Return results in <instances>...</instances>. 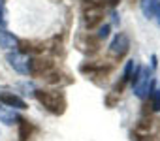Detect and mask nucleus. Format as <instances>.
Listing matches in <instances>:
<instances>
[{
	"instance_id": "nucleus-1",
	"label": "nucleus",
	"mask_w": 160,
	"mask_h": 141,
	"mask_svg": "<svg viewBox=\"0 0 160 141\" xmlns=\"http://www.w3.org/2000/svg\"><path fill=\"white\" fill-rule=\"evenodd\" d=\"M34 98L40 102V105H43L45 111H49L51 115H64L68 102L62 90H51V89H36L34 90Z\"/></svg>"
},
{
	"instance_id": "nucleus-2",
	"label": "nucleus",
	"mask_w": 160,
	"mask_h": 141,
	"mask_svg": "<svg viewBox=\"0 0 160 141\" xmlns=\"http://www.w3.org/2000/svg\"><path fill=\"white\" fill-rule=\"evenodd\" d=\"M106 0H81V15L87 30L100 28L104 25Z\"/></svg>"
},
{
	"instance_id": "nucleus-3",
	"label": "nucleus",
	"mask_w": 160,
	"mask_h": 141,
	"mask_svg": "<svg viewBox=\"0 0 160 141\" xmlns=\"http://www.w3.org/2000/svg\"><path fill=\"white\" fill-rule=\"evenodd\" d=\"M132 89H134V94L139 98V100H147L151 96V92L154 90V79H152V72L149 68H143L139 64H136V70H134V75H132Z\"/></svg>"
},
{
	"instance_id": "nucleus-4",
	"label": "nucleus",
	"mask_w": 160,
	"mask_h": 141,
	"mask_svg": "<svg viewBox=\"0 0 160 141\" xmlns=\"http://www.w3.org/2000/svg\"><path fill=\"white\" fill-rule=\"evenodd\" d=\"M53 68H57L53 58H47V56H28V75H32V77H45Z\"/></svg>"
},
{
	"instance_id": "nucleus-5",
	"label": "nucleus",
	"mask_w": 160,
	"mask_h": 141,
	"mask_svg": "<svg viewBox=\"0 0 160 141\" xmlns=\"http://www.w3.org/2000/svg\"><path fill=\"white\" fill-rule=\"evenodd\" d=\"M79 72H81L83 75L91 77V79H96V77H108L111 72H113V64L109 62H83L81 66H79Z\"/></svg>"
},
{
	"instance_id": "nucleus-6",
	"label": "nucleus",
	"mask_w": 160,
	"mask_h": 141,
	"mask_svg": "<svg viewBox=\"0 0 160 141\" xmlns=\"http://www.w3.org/2000/svg\"><path fill=\"white\" fill-rule=\"evenodd\" d=\"M128 51H130V38H128V34H126V32L115 34V38L111 40V43H109V47H108L109 56L115 58V60H122V58L128 55Z\"/></svg>"
},
{
	"instance_id": "nucleus-7",
	"label": "nucleus",
	"mask_w": 160,
	"mask_h": 141,
	"mask_svg": "<svg viewBox=\"0 0 160 141\" xmlns=\"http://www.w3.org/2000/svg\"><path fill=\"white\" fill-rule=\"evenodd\" d=\"M6 60H8V64L15 70L17 74L28 75V56L21 55L19 51H10V53L6 55Z\"/></svg>"
},
{
	"instance_id": "nucleus-8",
	"label": "nucleus",
	"mask_w": 160,
	"mask_h": 141,
	"mask_svg": "<svg viewBox=\"0 0 160 141\" xmlns=\"http://www.w3.org/2000/svg\"><path fill=\"white\" fill-rule=\"evenodd\" d=\"M100 43H102V41L96 38V34H91V32L83 34L81 38L77 40L79 51H83V53H87V55H96V53L100 51Z\"/></svg>"
},
{
	"instance_id": "nucleus-9",
	"label": "nucleus",
	"mask_w": 160,
	"mask_h": 141,
	"mask_svg": "<svg viewBox=\"0 0 160 141\" xmlns=\"http://www.w3.org/2000/svg\"><path fill=\"white\" fill-rule=\"evenodd\" d=\"M0 104L10 107V109H19V111H23V109L28 107L27 102L21 96H17L15 92H0Z\"/></svg>"
},
{
	"instance_id": "nucleus-10",
	"label": "nucleus",
	"mask_w": 160,
	"mask_h": 141,
	"mask_svg": "<svg viewBox=\"0 0 160 141\" xmlns=\"http://www.w3.org/2000/svg\"><path fill=\"white\" fill-rule=\"evenodd\" d=\"M64 77H68L60 68H53L51 72L45 75V77H42L47 85H51V87H62V85H68V83H72V79H64Z\"/></svg>"
},
{
	"instance_id": "nucleus-11",
	"label": "nucleus",
	"mask_w": 160,
	"mask_h": 141,
	"mask_svg": "<svg viewBox=\"0 0 160 141\" xmlns=\"http://www.w3.org/2000/svg\"><path fill=\"white\" fill-rule=\"evenodd\" d=\"M21 120H23V117L15 109H10V107L0 104V122H2V124L12 126V124H19Z\"/></svg>"
},
{
	"instance_id": "nucleus-12",
	"label": "nucleus",
	"mask_w": 160,
	"mask_h": 141,
	"mask_svg": "<svg viewBox=\"0 0 160 141\" xmlns=\"http://www.w3.org/2000/svg\"><path fill=\"white\" fill-rule=\"evenodd\" d=\"M17 43H19V38L13 32H10L6 28H0V47H2V49H13L15 51Z\"/></svg>"
},
{
	"instance_id": "nucleus-13",
	"label": "nucleus",
	"mask_w": 160,
	"mask_h": 141,
	"mask_svg": "<svg viewBox=\"0 0 160 141\" xmlns=\"http://www.w3.org/2000/svg\"><path fill=\"white\" fill-rule=\"evenodd\" d=\"M34 132H36V126H34L30 120L23 119V120L19 122V141H28V139L34 135Z\"/></svg>"
},
{
	"instance_id": "nucleus-14",
	"label": "nucleus",
	"mask_w": 160,
	"mask_h": 141,
	"mask_svg": "<svg viewBox=\"0 0 160 141\" xmlns=\"http://www.w3.org/2000/svg\"><path fill=\"white\" fill-rule=\"evenodd\" d=\"M152 119H147V117H141L138 120V124L134 126V132L138 134H151V128H152Z\"/></svg>"
},
{
	"instance_id": "nucleus-15",
	"label": "nucleus",
	"mask_w": 160,
	"mask_h": 141,
	"mask_svg": "<svg viewBox=\"0 0 160 141\" xmlns=\"http://www.w3.org/2000/svg\"><path fill=\"white\" fill-rule=\"evenodd\" d=\"M134 70H136V60H128L126 62V66H124V70H122V75H121V83H128L130 79H132V75H134Z\"/></svg>"
},
{
	"instance_id": "nucleus-16",
	"label": "nucleus",
	"mask_w": 160,
	"mask_h": 141,
	"mask_svg": "<svg viewBox=\"0 0 160 141\" xmlns=\"http://www.w3.org/2000/svg\"><path fill=\"white\" fill-rule=\"evenodd\" d=\"M151 111H160V89H154L149 96V105Z\"/></svg>"
},
{
	"instance_id": "nucleus-17",
	"label": "nucleus",
	"mask_w": 160,
	"mask_h": 141,
	"mask_svg": "<svg viewBox=\"0 0 160 141\" xmlns=\"http://www.w3.org/2000/svg\"><path fill=\"white\" fill-rule=\"evenodd\" d=\"M130 141H160L154 134H138V132H130Z\"/></svg>"
},
{
	"instance_id": "nucleus-18",
	"label": "nucleus",
	"mask_w": 160,
	"mask_h": 141,
	"mask_svg": "<svg viewBox=\"0 0 160 141\" xmlns=\"http://www.w3.org/2000/svg\"><path fill=\"white\" fill-rule=\"evenodd\" d=\"M151 21L156 23V27L160 28V0H152V8H151Z\"/></svg>"
},
{
	"instance_id": "nucleus-19",
	"label": "nucleus",
	"mask_w": 160,
	"mask_h": 141,
	"mask_svg": "<svg viewBox=\"0 0 160 141\" xmlns=\"http://www.w3.org/2000/svg\"><path fill=\"white\" fill-rule=\"evenodd\" d=\"M109 30H111V27H109L108 23H106V25H102V27L98 28V34H96V38H98L100 41H102V40H106V38L109 36Z\"/></svg>"
},
{
	"instance_id": "nucleus-20",
	"label": "nucleus",
	"mask_w": 160,
	"mask_h": 141,
	"mask_svg": "<svg viewBox=\"0 0 160 141\" xmlns=\"http://www.w3.org/2000/svg\"><path fill=\"white\" fill-rule=\"evenodd\" d=\"M117 102H119V96H117V94H108V96H106V105H108V107H115Z\"/></svg>"
},
{
	"instance_id": "nucleus-21",
	"label": "nucleus",
	"mask_w": 160,
	"mask_h": 141,
	"mask_svg": "<svg viewBox=\"0 0 160 141\" xmlns=\"http://www.w3.org/2000/svg\"><path fill=\"white\" fill-rule=\"evenodd\" d=\"M6 23H8V19H6V8H4V10H0V28H4Z\"/></svg>"
},
{
	"instance_id": "nucleus-22",
	"label": "nucleus",
	"mask_w": 160,
	"mask_h": 141,
	"mask_svg": "<svg viewBox=\"0 0 160 141\" xmlns=\"http://www.w3.org/2000/svg\"><path fill=\"white\" fill-rule=\"evenodd\" d=\"M119 2H121V0H106V6H109L111 10H115L119 6Z\"/></svg>"
},
{
	"instance_id": "nucleus-23",
	"label": "nucleus",
	"mask_w": 160,
	"mask_h": 141,
	"mask_svg": "<svg viewBox=\"0 0 160 141\" xmlns=\"http://www.w3.org/2000/svg\"><path fill=\"white\" fill-rule=\"evenodd\" d=\"M111 19H113V23H115V25H119V21H121V19H119V13H117L115 10L111 12Z\"/></svg>"
},
{
	"instance_id": "nucleus-24",
	"label": "nucleus",
	"mask_w": 160,
	"mask_h": 141,
	"mask_svg": "<svg viewBox=\"0 0 160 141\" xmlns=\"http://www.w3.org/2000/svg\"><path fill=\"white\" fill-rule=\"evenodd\" d=\"M6 8V0H0V10H4Z\"/></svg>"
},
{
	"instance_id": "nucleus-25",
	"label": "nucleus",
	"mask_w": 160,
	"mask_h": 141,
	"mask_svg": "<svg viewBox=\"0 0 160 141\" xmlns=\"http://www.w3.org/2000/svg\"><path fill=\"white\" fill-rule=\"evenodd\" d=\"M151 60H152V68H156V56H154V55L151 56Z\"/></svg>"
}]
</instances>
